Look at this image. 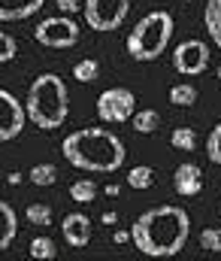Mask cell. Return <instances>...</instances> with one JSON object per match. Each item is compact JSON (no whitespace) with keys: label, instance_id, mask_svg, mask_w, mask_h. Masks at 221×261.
I'll list each match as a JSON object with an SVG mask.
<instances>
[{"label":"cell","instance_id":"6da1fadb","mask_svg":"<svg viewBox=\"0 0 221 261\" xmlns=\"http://www.w3.org/2000/svg\"><path fill=\"white\" fill-rule=\"evenodd\" d=\"M188 237H191V219L176 203L151 206L143 216H137V222L131 228L134 246L148 258H173V255H179L185 249Z\"/></svg>","mask_w":221,"mask_h":261},{"label":"cell","instance_id":"7a4b0ae2","mask_svg":"<svg viewBox=\"0 0 221 261\" xmlns=\"http://www.w3.org/2000/svg\"><path fill=\"white\" fill-rule=\"evenodd\" d=\"M61 152L67 164L85 173H115L124 164V143L109 128H79L64 137Z\"/></svg>","mask_w":221,"mask_h":261},{"label":"cell","instance_id":"3957f363","mask_svg":"<svg viewBox=\"0 0 221 261\" xmlns=\"http://www.w3.org/2000/svg\"><path fill=\"white\" fill-rule=\"evenodd\" d=\"M27 122L40 130L61 128L70 116V91L58 73H40L27 88Z\"/></svg>","mask_w":221,"mask_h":261},{"label":"cell","instance_id":"277c9868","mask_svg":"<svg viewBox=\"0 0 221 261\" xmlns=\"http://www.w3.org/2000/svg\"><path fill=\"white\" fill-rule=\"evenodd\" d=\"M173 31H176L173 15L167 9H151L128 34V55L134 61H154V58H161L167 52L170 40H173Z\"/></svg>","mask_w":221,"mask_h":261},{"label":"cell","instance_id":"5b68a950","mask_svg":"<svg viewBox=\"0 0 221 261\" xmlns=\"http://www.w3.org/2000/svg\"><path fill=\"white\" fill-rule=\"evenodd\" d=\"M134 113H137V97H134L131 88L112 85V88L100 91V97H97V116H100V122H106V125H124V122H131Z\"/></svg>","mask_w":221,"mask_h":261},{"label":"cell","instance_id":"8992f818","mask_svg":"<svg viewBox=\"0 0 221 261\" xmlns=\"http://www.w3.org/2000/svg\"><path fill=\"white\" fill-rule=\"evenodd\" d=\"M131 12V0H85L82 15L94 31H118Z\"/></svg>","mask_w":221,"mask_h":261},{"label":"cell","instance_id":"52a82bcc","mask_svg":"<svg viewBox=\"0 0 221 261\" xmlns=\"http://www.w3.org/2000/svg\"><path fill=\"white\" fill-rule=\"evenodd\" d=\"M34 40L46 49H70L79 43V24L70 15H52L43 18L34 31Z\"/></svg>","mask_w":221,"mask_h":261},{"label":"cell","instance_id":"ba28073f","mask_svg":"<svg viewBox=\"0 0 221 261\" xmlns=\"http://www.w3.org/2000/svg\"><path fill=\"white\" fill-rule=\"evenodd\" d=\"M24 125H27V110H24V103H21L12 91L0 88V143L15 140V137L24 130Z\"/></svg>","mask_w":221,"mask_h":261},{"label":"cell","instance_id":"9c48e42d","mask_svg":"<svg viewBox=\"0 0 221 261\" xmlns=\"http://www.w3.org/2000/svg\"><path fill=\"white\" fill-rule=\"evenodd\" d=\"M173 67L182 76H200L209 67V46L200 40H185L173 52Z\"/></svg>","mask_w":221,"mask_h":261},{"label":"cell","instance_id":"30bf717a","mask_svg":"<svg viewBox=\"0 0 221 261\" xmlns=\"http://www.w3.org/2000/svg\"><path fill=\"white\" fill-rule=\"evenodd\" d=\"M173 189H176V195H182V197L200 195L203 192V170L197 164H191V161L179 164L173 170Z\"/></svg>","mask_w":221,"mask_h":261},{"label":"cell","instance_id":"8fae6325","mask_svg":"<svg viewBox=\"0 0 221 261\" xmlns=\"http://www.w3.org/2000/svg\"><path fill=\"white\" fill-rule=\"evenodd\" d=\"M61 234L73 249H85L91 243V219L85 213H70L61 222Z\"/></svg>","mask_w":221,"mask_h":261},{"label":"cell","instance_id":"7c38bea8","mask_svg":"<svg viewBox=\"0 0 221 261\" xmlns=\"http://www.w3.org/2000/svg\"><path fill=\"white\" fill-rule=\"evenodd\" d=\"M46 0H0V21H24L43 9Z\"/></svg>","mask_w":221,"mask_h":261},{"label":"cell","instance_id":"4fadbf2b","mask_svg":"<svg viewBox=\"0 0 221 261\" xmlns=\"http://www.w3.org/2000/svg\"><path fill=\"white\" fill-rule=\"evenodd\" d=\"M15 234H18V216H15V210H12V203L0 200V252L12 246Z\"/></svg>","mask_w":221,"mask_h":261},{"label":"cell","instance_id":"5bb4252c","mask_svg":"<svg viewBox=\"0 0 221 261\" xmlns=\"http://www.w3.org/2000/svg\"><path fill=\"white\" fill-rule=\"evenodd\" d=\"M203 24H206V31H209V40L221 49V0H206Z\"/></svg>","mask_w":221,"mask_h":261},{"label":"cell","instance_id":"9a60e30c","mask_svg":"<svg viewBox=\"0 0 221 261\" xmlns=\"http://www.w3.org/2000/svg\"><path fill=\"white\" fill-rule=\"evenodd\" d=\"M128 186L137 189V192L151 189V186H154V170H151L148 164H137V167H131V170H128Z\"/></svg>","mask_w":221,"mask_h":261},{"label":"cell","instance_id":"2e32d148","mask_svg":"<svg viewBox=\"0 0 221 261\" xmlns=\"http://www.w3.org/2000/svg\"><path fill=\"white\" fill-rule=\"evenodd\" d=\"M170 103L173 107H194L197 103V88L191 82H176L170 88Z\"/></svg>","mask_w":221,"mask_h":261},{"label":"cell","instance_id":"e0dca14e","mask_svg":"<svg viewBox=\"0 0 221 261\" xmlns=\"http://www.w3.org/2000/svg\"><path fill=\"white\" fill-rule=\"evenodd\" d=\"M27 179H30L34 186H40V189H46V186H55V182H58V167H55V164H49V161H43V164H34Z\"/></svg>","mask_w":221,"mask_h":261},{"label":"cell","instance_id":"ac0fdd59","mask_svg":"<svg viewBox=\"0 0 221 261\" xmlns=\"http://www.w3.org/2000/svg\"><path fill=\"white\" fill-rule=\"evenodd\" d=\"M131 125L137 134H154L157 125H161V116L154 113V110H137L134 116H131Z\"/></svg>","mask_w":221,"mask_h":261},{"label":"cell","instance_id":"d6986e66","mask_svg":"<svg viewBox=\"0 0 221 261\" xmlns=\"http://www.w3.org/2000/svg\"><path fill=\"white\" fill-rule=\"evenodd\" d=\"M24 219H27L30 225H37V228H49V225H52V206L43 203V200H37V203H30V206L24 210Z\"/></svg>","mask_w":221,"mask_h":261},{"label":"cell","instance_id":"ffe728a7","mask_svg":"<svg viewBox=\"0 0 221 261\" xmlns=\"http://www.w3.org/2000/svg\"><path fill=\"white\" fill-rule=\"evenodd\" d=\"M170 143L176 152H194L197 149V130L194 128H176L170 134Z\"/></svg>","mask_w":221,"mask_h":261},{"label":"cell","instance_id":"44dd1931","mask_svg":"<svg viewBox=\"0 0 221 261\" xmlns=\"http://www.w3.org/2000/svg\"><path fill=\"white\" fill-rule=\"evenodd\" d=\"M55 255H58L55 240H49V237H34V240H30V258H37V261H55Z\"/></svg>","mask_w":221,"mask_h":261},{"label":"cell","instance_id":"7402d4cb","mask_svg":"<svg viewBox=\"0 0 221 261\" xmlns=\"http://www.w3.org/2000/svg\"><path fill=\"white\" fill-rule=\"evenodd\" d=\"M70 197H73L76 203H91L97 197V182L94 179H76L73 186H70Z\"/></svg>","mask_w":221,"mask_h":261},{"label":"cell","instance_id":"603a6c76","mask_svg":"<svg viewBox=\"0 0 221 261\" xmlns=\"http://www.w3.org/2000/svg\"><path fill=\"white\" fill-rule=\"evenodd\" d=\"M97 76H100V64L94 58H82L73 64V79H79V82H94Z\"/></svg>","mask_w":221,"mask_h":261},{"label":"cell","instance_id":"cb8c5ba5","mask_svg":"<svg viewBox=\"0 0 221 261\" xmlns=\"http://www.w3.org/2000/svg\"><path fill=\"white\" fill-rule=\"evenodd\" d=\"M200 246H203L206 252L218 255L221 252V228H203V231H200Z\"/></svg>","mask_w":221,"mask_h":261},{"label":"cell","instance_id":"d4e9b609","mask_svg":"<svg viewBox=\"0 0 221 261\" xmlns=\"http://www.w3.org/2000/svg\"><path fill=\"white\" fill-rule=\"evenodd\" d=\"M206 155H209L212 164H221V122L209 130V137H206Z\"/></svg>","mask_w":221,"mask_h":261},{"label":"cell","instance_id":"484cf974","mask_svg":"<svg viewBox=\"0 0 221 261\" xmlns=\"http://www.w3.org/2000/svg\"><path fill=\"white\" fill-rule=\"evenodd\" d=\"M15 55H18V43H15V37H9L6 31H0V64L12 61Z\"/></svg>","mask_w":221,"mask_h":261},{"label":"cell","instance_id":"4316f807","mask_svg":"<svg viewBox=\"0 0 221 261\" xmlns=\"http://www.w3.org/2000/svg\"><path fill=\"white\" fill-rule=\"evenodd\" d=\"M55 6H58L64 15H76V12L85 6V0H55Z\"/></svg>","mask_w":221,"mask_h":261},{"label":"cell","instance_id":"83f0119b","mask_svg":"<svg viewBox=\"0 0 221 261\" xmlns=\"http://www.w3.org/2000/svg\"><path fill=\"white\" fill-rule=\"evenodd\" d=\"M103 222H106V225H115V222H118V213H103Z\"/></svg>","mask_w":221,"mask_h":261},{"label":"cell","instance_id":"f1b7e54d","mask_svg":"<svg viewBox=\"0 0 221 261\" xmlns=\"http://www.w3.org/2000/svg\"><path fill=\"white\" fill-rule=\"evenodd\" d=\"M6 179H9V186H21V173H9Z\"/></svg>","mask_w":221,"mask_h":261},{"label":"cell","instance_id":"f546056e","mask_svg":"<svg viewBox=\"0 0 221 261\" xmlns=\"http://www.w3.org/2000/svg\"><path fill=\"white\" fill-rule=\"evenodd\" d=\"M128 237H131L128 231H115V243H128Z\"/></svg>","mask_w":221,"mask_h":261},{"label":"cell","instance_id":"4dcf8cb0","mask_svg":"<svg viewBox=\"0 0 221 261\" xmlns=\"http://www.w3.org/2000/svg\"><path fill=\"white\" fill-rule=\"evenodd\" d=\"M218 79H221V64H218Z\"/></svg>","mask_w":221,"mask_h":261},{"label":"cell","instance_id":"1f68e13d","mask_svg":"<svg viewBox=\"0 0 221 261\" xmlns=\"http://www.w3.org/2000/svg\"><path fill=\"white\" fill-rule=\"evenodd\" d=\"M218 213H221V200H218Z\"/></svg>","mask_w":221,"mask_h":261}]
</instances>
